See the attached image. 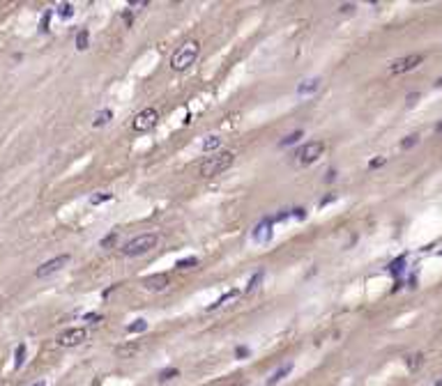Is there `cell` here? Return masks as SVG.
Instances as JSON below:
<instances>
[{"instance_id": "6da1fadb", "label": "cell", "mask_w": 442, "mask_h": 386, "mask_svg": "<svg viewBox=\"0 0 442 386\" xmlns=\"http://www.w3.org/2000/svg\"><path fill=\"white\" fill-rule=\"evenodd\" d=\"M233 161H235L233 152H215L212 156H205L198 163V173H201V177H215V175L228 170L233 166Z\"/></svg>"}, {"instance_id": "7a4b0ae2", "label": "cell", "mask_w": 442, "mask_h": 386, "mask_svg": "<svg viewBox=\"0 0 442 386\" xmlns=\"http://www.w3.org/2000/svg\"><path fill=\"white\" fill-rule=\"evenodd\" d=\"M198 53H201V44H198V41H184L173 53V58H171L173 72H184V69H189V67L196 62Z\"/></svg>"}, {"instance_id": "3957f363", "label": "cell", "mask_w": 442, "mask_h": 386, "mask_svg": "<svg viewBox=\"0 0 442 386\" xmlns=\"http://www.w3.org/2000/svg\"><path fill=\"white\" fill-rule=\"evenodd\" d=\"M157 244H159V237L154 232L138 234V237L129 239L127 244L122 246V255H125V258H136V255H143V253H147V251H152Z\"/></svg>"}, {"instance_id": "277c9868", "label": "cell", "mask_w": 442, "mask_h": 386, "mask_svg": "<svg viewBox=\"0 0 442 386\" xmlns=\"http://www.w3.org/2000/svg\"><path fill=\"white\" fill-rule=\"evenodd\" d=\"M322 152H325V143L322 140H309V143H304V145L297 150V161H300L302 166H309V163H313V161H318L322 156Z\"/></svg>"}, {"instance_id": "5b68a950", "label": "cell", "mask_w": 442, "mask_h": 386, "mask_svg": "<svg viewBox=\"0 0 442 386\" xmlns=\"http://www.w3.org/2000/svg\"><path fill=\"white\" fill-rule=\"evenodd\" d=\"M157 122H159V113L154 108H143L141 113L134 117V122H132V129L138 133H145L157 127Z\"/></svg>"}, {"instance_id": "8992f818", "label": "cell", "mask_w": 442, "mask_h": 386, "mask_svg": "<svg viewBox=\"0 0 442 386\" xmlns=\"http://www.w3.org/2000/svg\"><path fill=\"white\" fill-rule=\"evenodd\" d=\"M86 338H88V331L83 329V326H69V329H65V331L58 336V345L60 347H76V345H81Z\"/></svg>"}, {"instance_id": "52a82bcc", "label": "cell", "mask_w": 442, "mask_h": 386, "mask_svg": "<svg viewBox=\"0 0 442 386\" xmlns=\"http://www.w3.org/2000/svg\"><path fill=\"white\" fill-rule=\"evenodd\" d=\"M69 260H72V258H69L67 253H65V255H55V258L46 260L44 265H40V267H37V271H35V276H37V278H46V276H53L55 271H60L62 267L67 265Z\"/></svg>"}, {"instance_id": "ba28073f", "label": "cell", "mask_w": 442, "mask_h": 386, "mask_svg": "<svg viewBox=\"0 0 442 386\" xmlns=\"http://www.w3.org/2000/svg\"><path fill=\"white\" fill-rule=\"evenodd\" d=\"M424 62V55L422 53H412V55H405V58H398L389 65V72L392 74H405V72H412L415 67H419Z\"/></svg>"}, {"instance_id": "9c48e42d", "label": "cell", "mask_w": 442, "mask_h": 386, "mask_svg": "<svg viewBox=\"0 0 442 386\" xmlns=\"http://www.w3.org/2000/svg\"><path fill=\"white\" fill-rule=\"evenodd\" d=\"M272 226H274L272 219H263L261 223L251 230V239H254L256 244H267V241L272 239Z\"/></svg>"}, {"instance_id": "30bf717a", "label": "cell", "mask_w": 442, "mask_h": 386, "mask_svg": "<svg viewBox=\"0 0 442 386\" xmlns=\"http://www.w3.org/2000/svg\"><path fill=\"white\" fill-rule=\"evenodd\" d=\"M143 285H145V290L161 292V290L168 287V273H152V276H147V278L143 280Z\"/></svg>"}, {"instance_id": "8fae6325", "label": "cell", "mask_w": 442, "mask_h": 386, "mask_svg": "<svg viewBox=\"0 0 442 386\" xmlns=\"http://www.w3.org/2000/svg\"><path fill=\"white\" fill-rule=\"evenodd\" d=\"M141 349V343H122L120 347H115V354H118V359H134Z\"/></svg>"}, {"instance_id": "7c38bea8", "label": "cell", "mask_w": 442, "mask_h": 386, "mask_svg": "<svg viewBox=\"0 0 442 386\" xmlns=\"http://www.w3.org/2000/svg\"><path fill=\"white\" fill-rule=\"evenodd\" d=\"M290 373H293V361H288V363H283V366L276 368L274 373H272V377L267 380V386H276L281 380H286Z\"/></svg>"}, {"instance_id": "4fadbf2b", "label": "cell", "mask_w": 442, "mask_h": 386, "mask_svg": "<svg viewBox=\"0 0 442 386\" xmlns=\"http://www.w3.org/2000/svg\"><path fill=\"white\" fill-rule=\"evenodd\" d=\"M320 83L322 80L315 76V78H307V80H302L300 85H297V94H313L320 90Z\"/></svg>"}, {"instance_id": "5bb4252c", "label": "cell", "mask_w": 442, "mask_h": 386, "mask_svg": "<svg viewBox=\"0 0 442 386\" xmlns=\"http://www.w3.org/2000/svg\"><path fill=\"white\" fill-rule=\"evenodd\" d=\"M219 145H221V138H219V136H208V138L201 143V150H203V152H212V154H215V150Z\"/></svg>"}, {"instance_id": "9a60e30c", "label": "cell", "mask_w": 442, "mask_h": 386, "mask_svg": "<svg viewBox=\"0 0 442 386\" xmlns=\"http://www.w3.org/2000/svg\"><path fill=\"white\" fill-rule=\"evenodd\" d=\"M88 44H90V30H86V28H83V30H79V33H76V48H79V51H83V48H88Z\"/></svg>"}, {"instance_id": "2e32d148", "label": "cell", "mask_w": 442, "mask_h": 386, "mask_svg": "<svg viewBox=\"0 0 442 386\" xmlns=\"http://www.w3.org/2000/svg\"><path fill=\"white\" fill-rule=\"evenodd\" d=\"M111 117H113V111H111V108H104V111H99V113L94 115L92 124H94V127H101V124H106Z\"/></svg>"}, {"instance_id": "e0dca14e", "label": "cell", "mask_w": 442, "mask_h": 386, "mask_svg": "<svg viewBox=\"0 0 442 386\" xmlns=\"http://www.w3.org/2000/svg\"><path fill=\"white\" fill-rule=\"evenodd\" d=\"M55 12H58L60 19H72V16H74V5H72V2H60Z\"/></svg>"}, {"instance_id": "ac0fdd59", "label": "cell", "mask_w": 442, "mask_h": 386, "mask_svg": "<svg viewBox=\"0 0 442 386\" xmlns=\"http://www.w3.org/2000/svg\"><path fill=\"white\" fill-rule=\"evenodd\" d=\"M302 136H304V131H302V129H297V131L288 133V136H286V138H283L281 143H279V145H281V147H288V145H293V143H297V140H300Z\"/></svg>"}, {"instance_id": "d6986e66", "label": "cell", "mask_w": 442, "mask_h": 386, "mask_svg": "<svg viewBox=\"0 0 442 386\" xmlns=\"http://www.w3.org/2000/svg\"><path fill=\"white\" fill-rule=\"evenodd\" d=\"M23 361H26V345H19L16 347V352H14V366L21 368L23 366Z\"/></svg>"}, {"instance_id": "ffe728a7", "label": "cell", "mask_w": 442, "mask_h": 386, "mask_svg": "<svg viewBox=\"0 0 442 386\" xmlns=\"http://www.w3.org/2000/svg\"><path fill=\"white\" fill-rule=\"evenodd\" d=\"M177 368H166V370H161L159 373V382H168V380H173V377H177Z\"/></svg>"}, {"instance_id": "44dd1931", "label": "cell", "mask_w": 442, "mask_h": 386, "mask_svg": "<svg viewBox=\"0 0 442 386\" xmlns=\"http://www.w3.org/2000/svg\"><path fill=\"white\" fill-rule=\"evenodd\" d=\"M145 329H147V322H145V320H136L134 324H129V326H127V331H129V333H141V331H145Z\"/></svg>"}, {"instance_id": "7402d4cb", "label": "cell", "mask_w": 442, "mask_h": 386, "mask_svg": "<svg viewBox=\"0 0 442 386\" xmlns=\"http://www.w3.org/2000/svg\"><path fill=\"white\" fill-rule=\"evenodd\" d=\"M196 265H198V258L191 255V258H182L180 262H177V269H191V267H196Z\"/></svg>"}, {"instance_id": "603a6c76", "label": "cell", "mask_w": 442, "mask_h": 386, "mask_svg": "<svg viewBox=\"0 0 442 386\" xmlns=\"http://www.w3.org/2000/svg\"><path fill=\"white\" fill-rule=\"evenodd\" d=\"M263 280V271H256L254 276H251V280L247 283V292H254L256 287H258V283Z\"/></svg>"}, {"instance_id": "cb8c5ba5", "label": "cell", "mask_w": 442, "mask_h": 386, "mask_svg": "<svg viewBox=\"0 0 442 386\" xmlns=\"http://www.w3.org/2000/svg\"><path fill=\"white\" fill-rule=\"evenodd\" d=\"M111 198H113L111 193H97V195L90 198V202H92V205H99V202H106V200H111Z\"/></svg>"}, {"instance_id": "d4e9b609", "label": "cell", "mask_w": 442, "mask_h": 386, "mask_svg": "<svg viewBox=\"0 0 442 386\" xmlns=\"http://www.w3.org/2000/svg\"><path fill=\"white\" fill-rule=\"evenodd\" d=\"M422 359H424L422 354H412V356H408V368L410 370H415V368L422 363Z\"/></svg>"}, {"instance_id": "484cf974", "label": "cell", "mask_w": 442, "mask_h": 386, "mask_svg": "<svg viewBox=\"0 0 442 386\" xmlns=\"http://www.w3.org/2000/svg\"><path fill=\"white\" fill-rule=\"evenodd\" d=\"M233 297H237V290H233V292H226L223 294V297H221L219 301H217V304H212V306H210V310H212V308H219L221 304H223V301H228V299H233Z\"/></svg>"}, {"instance_id": "4316f807", "label": "cell", "mask_w": 442, "mask_h": 386, "mask_svg": "<svg viewBox=\"0 0 442 386\" xmlns=\"http://www.w3.org/2000/svg\"><path fill=\"white\" fill-rule=\"evenodd\" d=\"M417 140H419V136H408V138L401 143V147H403V150H410L412 145H417Z\"/></svg>"}, {"instance_id": "83f0119b", "label": "cell", "mask_w": 442, "mask_h": 386, "mask_svg": "<svg viewBox=\"0 0 442 386\" xmlns=\"http://www.w3.org/2000/svg\"><path fill=\"white\" fill-rule=\"evenodd\" d=\"M235 356H237V359H244V356H249V347L240 345L237 349H235Z\"/></svg>"}, {"instance_id": "f1b7e54d", "label": "cell", "mask_w": 442, "mask_h": 386, "mask_svg": "<svg viewBox=\"0 0 442 386\" xmlns=\"http://www.w3.org/2000/svg\"><path fill=\"white\" fill-rule=\"evenodd\" d=\"M403 262H405V258H398V260H396L394 265H392V273H398V271H401V265H403Z\"/></svg>"}, {"instance_id": "f546056e", "label": "cell", "mask_w": 442, "mask_h": 386, "mask_svg": "<svg viewBox=\"0 0 442 386\" xmlns=\"http://www.w3.org/2000/svg\"><path fill=\"white\" fill-rule=\"evenodd\" d=\"M48 21H51V12H46L44 16H42V30H48Z\"/></svg>"}, {"instance_id": "4dcf8cb0", "label": "cell", "mask_w": 442, "mask_h": 386, "mask_svg": "<svg viewBox=\"0 0 442 386\" xmlns=\"http://www.w3.org/2000/svg\"><path fill=\"white\" fill-rule=\"evenodd\" d=\"M83 320H88V322H99V320H101V315H97V313H88V315H83Z\"/></svg>"}, {"instance_id": "1f68e13d", "label": "cell", "mask_w": 442, "mask_h": 386, "mask_svg": "<svg viewBox=\"0 0 442 386\" xmlns=\"http://www.w3.org/2000/svg\"><path fill=\"white\" fill-rule=\"evenodd\" d=\"M293 216L295 219H307V209H300V207H297V209H293Z\"/></svg>"}, {"instance_id": "d6a6232c", "label": "cell", "mask_w": 442, "mask_h": 386, "mask_svg": "<svg viewBox=\"0 0 442 386\" xmlns=\"http://www.w3.org/2000/svg\"><path fill=\"white\" fill-rule=\"evenodd\" d=\"M115 241V234H108L106 239H101V248H106V246H111V244H113Z\"/></svg>"}, {"instance_id": "836d02e7", "label": "cell", "mask_w": 442, "mask_h": 386, "mask_svg": "<svg viewBox=\"0 0 442 386\" xmlns=\"http://www.w3.org/2000/svg\"><path fill=\"white\" fill-rule=\"evenodd\" d=\"M382 163H385V156H380V159H373L371 163H368V166H371V168H378V166H382Z\"/></svg>"}, {"instance_id": "e575fe53", "label": "cell", "mask_w": 442, "mask_h": 386, "mask_svg": "<svg viewBox=\"0 0 442 386\" xmlns=\"http://www.w3.org/2000/svg\"><path fill=\"white\" fill-rule=\"evenodd\" d=\"M339 9H341V12H353V9H355V5H343V7H339Z\"/></svg>"}, {"instance_id": "d590c367", "label": "cell", "mask_w": 442, "mask_h": 386, "mask_svg": "<svg viewBox=\"0 0 442 386\" xmlns=\"http://www.w3.org/2000/svg\"><path fill=\"white\" fill-rule=\"evenodd\" d=\"M436 131H438V133H442V122H438V124H436Z\"/></svg>"}, {"instance_id": "8d00e7d4", "label": "cell", "mask_w": 442, "mask_h": 386, "mask_svg": "<svg viewBox=\"0 0 442 386\" xmlns=\"http://www.w3.org/2000/svg\"><path fill=\"white\" fill-rule=\"evenodd\" d=\"M33 386H46V382H35Z\"/></svg>"}, {"instance_id": "74e56055", "label": "cell", "mask_w": 442, "mask_h": 386, "mask_svg": "<svg viewBox=\"0 0 442 386\" xmlns=\"http://www.w3.org/2000/svg\"><path fill=\"white\" fill-rule=\"evenodd\" d=\"M433 386H442V377H440V380H438V382H436V384H433Z\"/></svg>"}]
</instances>
